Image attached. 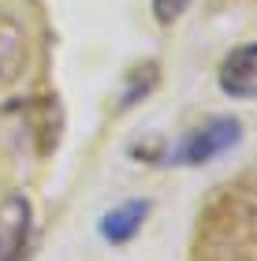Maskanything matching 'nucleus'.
I'll list each match as a JSON object with an SVG mask.
<instances>
[{"mask_svg": "<svg viewBox=\"0 0 257 261\" xmlns=\"http://www.w3.org/2000/svg\"><path fill=\"white\" fill-rule=\"evenodd\" d=\"M146 217H149V201H146V198H131V201H123V205L108 209V213L101 217V235H104V243H112V246L131 243L134 235L142 231Z\"/></svg>", "mask_w": 257, "mask_h": 261, "instance_id": "7ed1b4c3", "label": "nucleus"}, {"mask_svg": "<svg viewBox=\"0 0 257 261\" xmlns=\"http://www.w3.org/2000/svg\"><path fill=\"white\" fill-rule=\"evenodd\" d=\"M157 75H160L157 67H142V71H138V79H131V93H123V105H134V101H142L146 93L153 90Z\"/></svg>", "mask_w": 257, "mask_h": 261, "instance_id": "39448f33", "label": "nucleus"}, {"mask_svg": "<svg viewBox=\"0 0 257 261\" xmlns=\"http://www.w3.org/2000/svg\"><path fill=\"white\" fill-rule=\"evenodd\" d=\"M186 8H190V0H153V15H157V22H164V27H172Z\"/></svg>", "mask_w": 257, "mask_h": 261, "instance_id": "423d86ee", "label": "nucleus"}, {"mask_svg": "<svg viewBox=\"0 0 257 261\" xmlns=\"http://www.w3.org/2000/svg\"><path fill=\"white\" fill-rule=\"evenodd\" d=\"M242 142V123L231 120V116H213V120H205L202 127H194L190 135H183L175 142V149L168 153L172 164H209L216 161L220 153L235 149Z\"/></svg>", "mask_w": 257, "mask_h": 261, "instance_id": "f257e3e1", "label": "nucleus"}, {"mask_svg": "<svg viewBox=\"0 0 257 261\" xmlns=\"http://www.w3.org/2000/svg\"><path fill=\"white\" fill-rule=\"evenodd\" d=\"M216 82L227 97L235 101H257V41L235 45L224 60H220Z\"/></svg>", "mask_w": 257, "mask_h": 261, "instance_id": "f03ea898", "label": "nucleus"}, {"mask_svg": "<svg viewBox=\"0 0 257 261\" xmlns=\"http://www.w3.org/2000/svg\"><path fill=\"white\" fill-rule=\"evenodd\" d=\"M26 231H30L26 198H8L4 205H0V261H15Z\"/></svg>", "mask_w": 257, "mask_h": 261, "instance_id": "20e7f679", "label": "nucleus"}]
</instances>
